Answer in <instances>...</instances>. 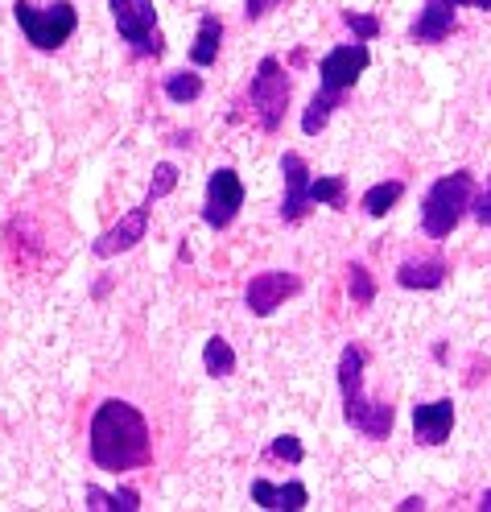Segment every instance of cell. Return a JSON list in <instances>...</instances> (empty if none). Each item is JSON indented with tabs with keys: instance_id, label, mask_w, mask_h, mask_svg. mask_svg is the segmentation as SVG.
Returning a JSON list of instances; mask_svg holds the SVG:
<instances>
[{
	"instance_id": "obj_1",
	"label": "cell",
	"mask_w": 491,
	"mask_h": 512,
	"mask_svg": "<svg viewBox=\"0 0 491 512\" xmlns=\"http://www.w3.org/2000/svg\"><path fill=\"white\" fill-rule=\"evenodd\" d=\"M87 455L100 471L124 475L153 463V430L133 401L108 397L95 405L87 426Z\"/></svg>"
},
{
	"instance_id": "obj_2",
	"label": "cell",
	"mask_w": 491,
	"mask_h": 512,
	"mask_svg": "<svg viewBox=\"0 0 491 512\" xmlns=\"http://www.w3.org/2000/svg\"><path fill=\"white\" fill-rule=\"evenodd\" d=\"M368 67H372V46L355 42V38L322 54V62H318V91H314V100L306 104V112H302V133L306 137H318L322 128L331 124L335 108H343L347 91L364 79Z\"/></svg>"
},
{
	"instance_id": "obj_3",
	"label": "cell",
	"mask_w": 491,
	"mask_h": 512,
	"mask_svg": "<svg viewBox=\"0 0 491 512\" xmlns=\"http://www.w3.org/2000/svg\"><path fill=\"white\" fill-rule=\"evenodd\" d=\"M364 368H368L364 347L347 343V347L339 351V368H335L339 393H343V422H347L351 430H359L364 438H372V442H384V438L392 434V422H397V409H392L388 401L368 397V389H364Z\"/></svg>"
},
{
	"instance_id": "obj_4",
	"label": "cell",
	"mask_w": 491,
	"mask_h": 512,
	"mask_svg": "<svg viewBox=\"0 0 491 512\" xmlns=\"http://www.w3.org/2000/svg\"><path fill=\"white\" fill-rule=\"evenodd\" d=\"M475 174L471 170H454L442 174L421 199V232L430 240H450V232L463 223V215H471V199H475Z\"/></svg>"
},
{
	"instance_id": "obj_5",
	"label": "cell",
	"mask_w": 491,
	"mask_h": 512,
	"mask_svg": "<svg viewBox=\"0 0 491 512\" xmlns=\"http://www.w3.org/2000/svg\"><path fill=\"white\" fill-rule=\"evenodd\" d=\"M13 17L21 25L25 42L34 50H42V54L62 50L79 29V9L71 5V0H17Z\"/></svg>"
},
{
	"instance_id": "obj_6",
	"label": "cell",
	"mask_w": 491,
	"mask_h": 512,
	"mask_svg": "<svg viewBox=\"0 0 491 512\" xmlns=\"http://www.w3.org/2000/svg\"><path fill=\"white\" fill-rule=\"evenodd\" d=\"M289 95H293V83H289V71L281 67V58L265 54L256 62V71L248 79V91H244V104L256 124H260V133H281V124H285V112H289Z\"/></svg>"
},
{
	"instance_id": "obj_7",
	"label": "cell",
	"mask_w": 491,
	"mask_h": 512,
	"mask_svg": "<svg viewBox=\"0 0 491 512\" xmlns=\"http://www.w3.org/2000/svg\"><path fill=\"white\" fill-rule=\"evenodd\" d=\"M112 21L120 42H128L133 58H161L166 54V38L157 29V9L153 0H108Z\"/></svg>"
},
{
	"instance_id": "obj_8",
	"label": "cell",
	"mask_w": 491,
	"mask_h": 512,
	"mask_svg": "<svg viewBox=\"0 0 491 512\" xmlns=\"http://www.w3.org/2000/svg\"><path fill=\"white\" fill-rule=\"evenodd\" d=\"M244 199H248L244 178H240L232 166L211 170V178H207V195H203V223H207L211 232H227V228L236 223Z\"/></svg>"
},
{
	"instance_id": "obj_9",
	"label": "cell",
	"mask_w": 491,
	"mask_h": 512,
	"mask_svg": "<svg viewBox=\"0 0 491 512\" xmlns=\"http://www.w3.org/2000/svg\"><path fill=\"white\" fill-rule=\"evenodd\" d=\"M302 294V277L289 273V269H265V273H252V281L244 285V306L256 318H273L289 298Z\"/></svg>"
},
{
	"instance_id": "obj_10",
	"label": "cell",
	"mask_w": 491,
	"mask_h": 512,
	"mask_svg": "<svg viewBox=\"0 0 491 512\" xmlns=\"http://www.w3.org/2000/svg\"><path fill=\"white\" fill-rule=\"evenodd\" d=\"M149 215H153V207L141 199V207L120 215L108 232H100L91 240V256H95V261H112V256H120V252H133L149 236Z\"/></svg>"
},
{
	"instance_id": "obj_11",
	"label": "cell",
	"mask_w": 491,
	"mask_h": 512,
	"mask_svg": "<svg viewBox=\"0 0 491 512\" xmlns=\"http://www.w3.org/2000/svg\"><path fill=\"white\" fill-rule=\"evenodd\" d=\"M281 178H285V199H281V219L285 223H302L310 215V166L302 153H281Z\"/></svg>"
},
{
	"instance_id": "obj_12",
	"label": "cell",
	"mask_w": 491,
	"mask_h": 512,
	"mask_svg": "<svg viewBox=\"0 0 491 512\" xmlns=\"http://www.w3.org/2000/svg\"><path fill=\"white\" fill-rule=\"evenodd\" d=\"M458 29V5L454 0H425L421 13L409 25V42L417 46H438Z\"/></svg>"
},
{
	"instance_id": "obj_13",
	"label": "cell",
	"mask_w": 491,
	"mask_h": 512,
	"mask_svg": "<svg viewBox=\"0 0 491 512\" xmlns=\"http://www.w3.org/2000/svg\"><path fill=\"white\" fill-rule=\"evenodd\" d=\"M450 434H454V401L450 397L413 405V442L417 446H442Z\"/></svg>"
},
{
	"instance_id": "obj_14",
	"label": "cell",
	"mask_w": 491,
	"mask_h": 512,
	"mask_svg": "<svg viewBox=\"0 0 491 512\" xmlns=\"http://www.w3.org/2000/svg\"><path fill=\"white\" fill-rule=\"evenodd\" d=\"M252 504L260 508H285V512H302L310 504V492L306 484H298V479H289V484H269L265 475H256L252 479Z\"/></svg>"
},
{
	"instance_id": "obj_15",
	"label": "cell",
	"mask_w": 491,
	"mask_h": 512,
	"mask_svg": "<svg viewBox=\"0 0 491 512\" xmlns=\"http://www.w3.org/2000/svg\"><path fill=\"white\" fill-rule=\"evenodd\" d=\"M450 265L442 256H409L397 265V285L401 290H442Z\"/></svg>"
},
{
	"instance_id": "obj_16",
	"label": "cell",
	"mask_w": 491,
	"mask_h": 512,
	"mask_svg": "<svg viewBox=\"0 0 491 512\" xmlns=\"http://www.w3.org/2000/svg\"><path fill=\"white\" fill-rule=\"evenodd\" d=\"M219 50H223V17L203 13L199 29H194V42H190V62L194 67H211V62H219Z\"/></svg>"
},
{
	"instance_id": "obj_17",
	"label": "cell",
	"mask_w": 491,
	"mask_h": 512,
	"mask_svg": "<svg viewBox=\"0 0 491 512\" xmlns=\"http://www.w3.org/2000/svg\"><path fill=\"white\" fill-rule=\"evenodd\" d=\"M401 199H405V182H401V178H384V182H372V186L364 190L359 207H364L368 219H384Z\"/></svg>"
},
{
	"instance_id": "obj_18",
	"label": "cell",
	"mask_w": 491,
	"mask_h": 512,
	"mask_svg": "<svg viewBox=\"0 0 491 512\" xmlns=\"http://www.w3.org/2000/svg\"><path fill=\"white\" fill-rule=\"evenodd\" d=\"M83 504H87V508H95V512H100V508H124V512L145 508L137 488H116V492H104V488H95V484H87Z\"/></svg>"
},
{
	"instance_id": "obj_19",
	"label": "cell",
	"mask_w": 491,
	"mask_h": 512,
	"mask_svg": "<svg viewBox=\"0 0 491 512\" xmlns=\"http://www.w3.org/2000/svg\"><path fill=\"white\" fill-rule=\"evenodd\" d=\"M203 372L215 376V380L236 372V351H232V343H227L223 335H211L207 339V347H203Z\"/></svg>"
},
{
	"instance_id": "obj_20",
	"label": "cell",
	"mask_w": 491,
	"mask_h": 512,
	"mask_svg": "<svg viewBox=\"0 0 491 512\" xmlns=\"http://www.w3.org/2000/svg\"><path fill=\"white\" fill-rule=\"evenodd\" d=\"M310 203H326V207H335V211H347V178L343 174H322L310 182Z\"/></svg>"
},
{
	"instance_id": "obj_21",
	"label": "cell",
	"mask_w": 491,
	"mask_h": 512,
	"mask_svg": "<svg viewBox=\"0 0 491 512\" xmlns=\"http://www.w3.org/2000/svg\"><path fill=\"white\" fill-rule=\"evenodd\" d=\"M161 91H166V100H170V104H194V100L203 95V75H194V71H174V75H166Z\"/></svg>"
},
{
	"instance_id": "obj_22",
	"label": "cell",
	"mask_w": 491,
	"mask_h": 512,
	"mask_svg": "<svg viewBox=\"0 0 491 512\" xmlns=\"http://www.w3.org/2000/svg\"><path fill=\"white\" fill-rule=\"evenodd\" d=\"M347 298H351V306H372L376 302V277L368 273L364 261L347 265Z\"/></svg>"
},
{
	"instance_id": "obj_23",
	"label": "cell",
	"mask_w": 491,
	"mask_h": 512,
	"mask_svg": "<svg viewBox=\"0 0 491 512\" xmlns=\"http://www.w3.org/2000/svg\"><path fill=\"white\" fill-rule=\"evenodd\" d=\"M174 186H178V166L174 162H157L153 166V178H149V190H145V203L157 207L166 195H174Z\"/></svg>"
},
{
	"instance_id": "obj_24",
	"label": "cell",
	"mask_w": 491,
	"mask_h": 512,
	"mask_svg": "<svg viewBox=\"0 0 491 512\" xmlns=\"http://www.w3.org/2000/svg\"><path fill=\"white\" fill-rule=\"evenodd\" d=\"M339 17H343V25L351 29V38H355V42H376V38H380V17L359 13V9H343Z\"/></svg>"
},
{
	"instance_id": "obj_25",
	"label": "cell",
	"mask_w": 491,
	"mask_h": 512,
	"mask_svg": "<svg viewBox=\"0 0 491 512\" xmlns=\"http://www.w3.org/2000/svg\"><path fill=\"white\" fill-rule=\"evenodd\" d=\"M269 459H285V463L298 467V463L306 459V446H302L298 434H277V438L269 442Z\"/></svg>"
},
{
	"instance_id": "obj_26",
	"label": "cell",
	"mask_w": 491,
	"mask_h": 512,
	"mask_svg": "<svg viewBox=\"0 0 491 512\" xmlns=\"http://www.w3.org/2000/svg\"><path fill=\"white\" fill-rule=\"evenodd\" d=\"M471 215L479 228H491V174H487V186L475 190V199H471Z\"/></svg>"
},
{
	"instance_id": "obj_27",
	"label": "cell",
	"mask_w": 491,
	"mask_h": 512,
	"mask_svg": "<svg viewBox=\"0 0 491 512\" xmlns=\"http://www.w3.org/2000/svg\"><path fill=\"white\" fill-rule=\"evenodd\" d=\"M277 5H281V0H244V21H260V17H269Z\"/></svg>"
},
{
	"instance_id": "obj_28",
	"label": "cell",
	"mask_w": 491,
	"mask_h": 512,
	"mask_svg": "<svg viewBox=\"0 0 491 512\" xmlns=\"http://www.w3.org/2000/svg\"><path fill=\"white\" fill-rule=\"evenodd\" d=\"M458 9H479V13H491V0H454Z\"/></svg>"
},
{
	"instance_id": "obj_29",
	"label": "cell",
	"mask_w": 491,
	"mask_h": 512,
	"mask_svg": "<svg viewBox=\"0 0 491 512\" xmlns=\"http://www.w3.org/2000/svg\"><path fill=\"white\" fill-rule=\"evenodd\" d=\"M397 508H401V512H413V508L421 512V508H425V500H421V496H405V500H401Z\"/></svg>"
},
{
	"instance_id": "obj_30",
	"label": "cell",
	"mask_w": 491,
	"mask_h": 512,
	"mask_svg": "<svg viewBox=\"0 0 491 512\" xmlns=\"http://www.w3.org/2000/svg\"><path fill=\"white\" fill-rule=\"evenodd\" d=\"M479 508H483V512H491V492H483V496H479Z\"/></svg>"
},
{
	"instance_id": "obj_31",
	"label": "cell",
	"mask_w": 491,
	"mask_h": 512,
	"mask_svg": "<svg viewBox=\"0 0 491 512\" xmlns=\"http://www.w3.org/2000/svg\"><path fill=\"white\" fill-rule=\"evenodd\" d=\"M487 95H491V87H487Z\"/></svg>"
}]
</instances>
